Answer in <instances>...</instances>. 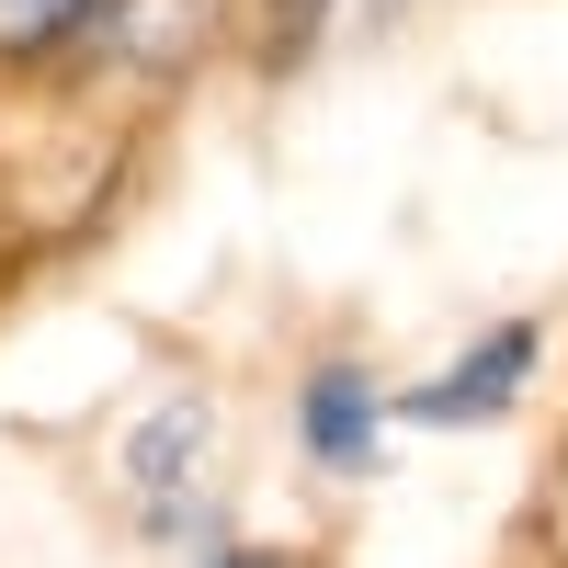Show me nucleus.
I'll return each instance as SVG.
<instances>
[{"label":"nucleus","instance_id":"obj_1","mask_svg":"<svg viewBox=\"0 0 568 568\" xmlns=\"http://www.w3.org/2000/svg\"><path fill=\"white\" fill-rule=\"evenodd\" d=\"M535 318H500V329H478V342H466L433 387H409L398 398V420H433V433H478V420H500L511 398L535 387Z\"/></svg>","mask_w":568,"mask_h":568},{"label":"nucleus","instance_id":"obj_2","mask_svg":"<svg viewBox=\"0 0 568 568\" xmlns=\"http://www.w3.org/2000/svg\"><path fill=\"white\" fill-rule=\"evenodd\" d=\"M194 455H205V420H194V409H160L149 433H136V489H149V524H205Z\"/></svg>","mask_w":568,"mask_h":568},{"label":"nucleus","instance_id":"obj_3","mask_svg":"<svg viewBox=\"0 0 568 568\" xmlns=\"http://www.w3.org/2000/svg\"><path fill=\"white\" fill-rule=\"evenodd\" d=\"M307 455L318 466H375V387L353 364H318L307 375Z\"/></svg>","mask_w":568,"mask_h":568},{"label":"nucleus","instance_id":"obj_4","mask_svg":"<svg viewBox=\"0 0 568 568\" xmlns=\"http://www.w3.org/2000/svg\"><path fill=\"white\" fill-rule=\"evenodd\" d=\"M91 12H103V0H0V69H34V58H58V45H80Z\"/></svg>","mask_w":568,"mask_h":568},{"label":"nucleus","instance_id":"obj_5","mask_svg":"<svg viewBox=\"0 0 568 568\" xmlns=\"http://www.w3.org/2000/svg\"><path fill=\"white\" fill-rule=\"evenodd\" d=\"M318 12H329V0H284V45H296V34H307Z\"/></svg>","mask_w":568,"mask_h":568},{"label":"nucleus","instance_id":"obj_6","mask_svg":"<svg viewBox=\"0 0 568 568\" xmlns=\"http://www.w3.org/2000/svg\"><path fill=\"white\" fill-rule=\"evenodd\" d=\"M227 568H284V557H227Z\"/></svg>","mask_w":568,"mask_h":568}]
</instances>
